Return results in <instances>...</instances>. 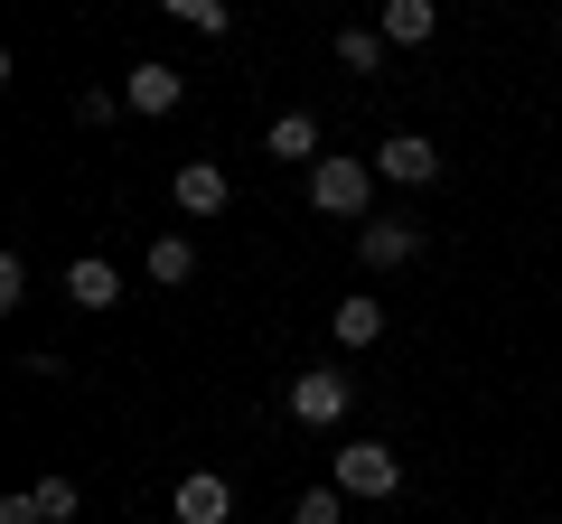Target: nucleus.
<instances>
[{"instance_id": "f257e3e1", "label": "nucleus", "mask_w": 562, "mask_h": 524, "mask_svg": "<svg viewBox=\"0 0 562 524\" xmlns=\"http://www.w3.org/2000/svg\"><path fill=\"white\" fill-rule=\"evenodd\" d=\"M310 206H319V216H357V225H366V206H375V160L328 150V160L310 169Z\"/></svg>"}, {"instance_id": "f03ea898", "label": "nucleus", "mask_w": 562, "mask_h": 524, "mask_svg": "<svg viewBox=\"0 0 562 524\" xmlns=\"http://www.w3.org/2000/svg\"><path fill=\"white\" fill-rule=\"evenodd\" d=\"M328 487H338L347 505H375V497H394V487H403V459L384 441H347L338 468H328Z\"/></svg>"}, {"instance_id": "7ed1b4c3", "label": "nucleus", "mask_w": 562, "mask_h": 524, "mask_svg": "<svg viewBox=\"0 0 562 524\" xmlns=\"http://www.w3.org/2000/svg\"><path fill=\"white\" fill-rule=\"evenodd\" d=\"M347 403H357V375H338V365H301L291 375V422L328 431V422H347Z\"/></svg>"}, {"instance_id": "20e7f679", "label": "nucleus", "mask_w": 562, "mask_h": 524, "mask_svg": "<svg viewBox=\"0 0 562 524\" xmlns=\"http://www.w3.org/2000/svg\"><path fill=\"white\" fill-rule=\"evenodd\" d=\"M413 253H422V225L413 216H366L357 225V262H366V272H403Z\"/></svg>"}, {"instance_id": "39448f33", "label": "nucleus", "mask_w": 562, "mask_h": 524, "mask_svg": "<svg viewBox=\"0 0 562 524\" xmlns=\"http://www.w3.org/2000/svg\"><path fill=\"white\" fill-rule=\"evenodd\" d=\"M375 179H394V187H431V179H441V150L422 141V132H394V141L375 150Z\"/></svg>"}, {"instance_id": "423d86ee", "label": "nucleus", "mask_w": 562, "mask_h": 524, "mask_svg": "<svg viewBox=\"0 0 562 524\" xmlns=\"http://www.w3.org/2000/svg\"><path fill=\"white\" fill-rule=\"evenodd\" d=\"M169 197H179V216H225V197H235V179H225L216 160H188L179 179H169Z\"/></svg>"}, {"instance_id": "0eeeda50", "label": "nucleus", "mask_w": 562, "mask_h": 524, "mask_svg": "<svg viewBox=\"0 0 562 524\" xmlns=\"http://www.w3.org/2000/svg\"><path fill=\"white\" fill-rule=\"evenodd\" d=\"M169 505H179V524H225V515H235V487H225L216 468H198V478H179Z\"/></svg>"}, {"instance_id": "6e6552de", "label": "nucleus", "mask_w": 562, "mask_h": 524, "mask_svg": "<svg viewBox=\"0 0 562 524\" xmlns=\"http://www.w3.org/2000/svg\"><path fill=\"white\" fill-rule=\"evenodd\" d=\"M179 94H188L179 66H160V57H140V66H132V113H179Z\"/></svg>"}, {"instance_id": "1a4fd4ad", "label": "nucleus", "mask_w": 562, "mask_h": 524, "mask_svg": "<svg viewBox=\"0 0 562 524\" xmlns=\"http://www.w3.org/2000/svg\"><path fill=\"white\" fill-rule=\"evenodd\" d=\"M66 300H76V309H113V300H122V272H113L103 253H85L76 272H66Z\"/></svg>"}, {"instance_id": "9d476101", "label": "nucleus", "mask_w": 562, "mask_h": 524, "mask_svg": "<svg viewBox=\"0 0 562 524\" xmlns=\"http://www.w3.org/2000/svg\"><path fill=\"white\" fill-rule=\"evenodd\" d=\"M384 47H431V29H441V20H431V0H384Z\"/></svg>"}, {"instance_id": "9b49d317", "label": "nucleus", "mask_w": 562, "mask_h": 524, "mask_svg": "<svg viewBox=\"0 0 562 524\" xmlns=\"http://www.w3.org/2000/svg\"><path fill=\"white\" fill-rule=\"evenodd\" d=\"M328 338L338 346H375L384 338V300H338L328 309Z\"/></svg>"}, {"instance_id": "f8f14e48", "label": "nucleus", "mask_w": 562, "mask_h": 524, "mask_svg": "<svg viewBox=\"0 0 562 524\" xmlns=\"http://www.w3.org/2000/svg\"><path fill=\"white\" fill-rule=\"evenodd\" d=\"M272 160H310V169H319L328 160V150H319V113H281L272 122Z\"/></svg>"}, {"instance_id": "ddd939ff", "label": "nucleus", "mask_w": 562, "mask_h": 524, "mask_svg": "<svg viewBox=\"0 0 562 524\" xmlns=\"http://www.w3.org/2000/svg\"><path fill=\"white\" fill-rule=\"evenodd\" d=\"M150 282H160V291L198 282V243H188V235H160V243H150Z\"/></svg>"}, {"instance_id": "4468645a", "label": "nucleus", "mask_w": 562, "mask_h": 524, "mask_svg": "<svg viewBox=\"0 0 562 524\" xmlns=\"http://www.w3.org/2000/svg\"><path fill=\"white\" fill-rule=\"evenodd\" d=\"M338 66L347 76H375L384 66V29H338Z\"/></svg>"}, {"instance_id": "2eb2a0df", "label": "nucleus", "mask_w": 562, "mask_h": 524, "mask_svg": "<svg viewBox=\"0 0 562 524\" xmlns=\"http://www.w3.org/2000/svg\"><path fill=\"white\" fill-rule=\"evenodd\" d=\"M291 524H347V497L338 487H310V497L291 505Z\"/></svg>"}, {"instance_id": "dca6fc26", "label": "nucleus", "mask_w": 562, "mask_h": 524, "mask_svg": "<svg viewBox=\"0 0 562 524\" xmlns=\"http://www.w3.org/2000/svg\"><path fill=\"white\" fill-rule=\"evenodd\" d=\"M76 505H85L76 478H38V515H47V524H76Z\"/></svg>"}, {"instance_id": "f3484780", "label": "nucleus", "mask_w": 562, "mask_h": 524, "mask_svg": "<svg viewBox=\"0 0 562 524\" xmlns=\"http://www.w3.org/2000/svg\"><path fill=\"white\" fill-rule=\"evenodd\" d=\"M169 20H179V29H206V38H216L235 10H225V0H169Z\"/></svg>"}, {"instance_id": "a211bd4d", "label": "nucleus", "mask_w": 562, "mask_h": 524, "mask_svg": "<svg viewBox=\"0 0 562 524\" xmlns=\"http://www.w3.org/2000/svg\"><path fill=\"white\" fill-rule=\"evenodd\" d=\"M113 113H122V94H113V84H85V94H76V122H94V132H103Z\"/></svg>"}, {"instance_id": "6ab92c4d", "label": "nucleus", "mask_w": 562, "mask_h": 524, "mask_svg": "<svg viewBox=\"0 0 562 524\" xmlns=\"http://www.w3.org/2000/svg\"><path fill=\"white\" fill-rule=\"evenodd\" d=\"M20 300H29V262L0 253V309H20Z\"/></svg>"}, {"instance_id": "aec40b11", "label": "nucleus", "mask_w": 562, "mask_h": 524, "mask_svg": "<svg viewBox=\"0 0 562 524\" xmlns=\"http://www.w3.org/2000/svg\"><path fill=\"white\" fill-rule=\"evenodd\" d=\"M0 524H47V515H38V487H20V497H0Z\"/></svg>"}]
</instances>
